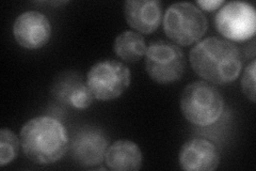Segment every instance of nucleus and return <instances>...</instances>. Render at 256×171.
<instances>
[{
    "mask_svg": "<svg viewBox=\"0 0 256 171\" xmlns=\"http://www.w3.org/2000/svg\"><path fill=\"white\" fill-rule=\"evenodd\" d=\"M255 70H256V62L255 60H252L244 69V72L242 77V92L252 103H255L256 101Z\"/></svg>",
    "mask_w": 256,
    "mask_h": 171,
    "instance_id": "obj_16",
    "label": "nucleus"
},
{
    "mask_svg": "<svg viewBox=\"0 0 256 171\" xmlns=\"http://www.w3.org/2000/svg\"><path fill=\"white\" fill-rule=\"evenodd\" d=\"M180 103L182 116L189 123L200 127L218 122L226 105L221 92L205 80L189 84L182 90Z\"/></svg>",
    "mask_w": 256,
    "mask_h": 171,
    "instance_id": "obj_3",
    "label": "nucleus"
},
{
    "mask_svg": "<svg viewBox=\"0 0 256 171\" xmlns=\"http://www.w3.org/2000/svg\"><path fill=\"white\" fill-rule=\"evenodd\" d=\"M13 36L16 43L25 50H40L47 45L52 38L50 22L41 12L26 11L16 18Z\"/></svg>",
    "mask_w": 256,
    "mask_h": 171,
    "instance_id": "obj_9",
    "label": "nucleus"
},
{
    "mask_svg": "<svg viewBox=\"0 0 256 171\" xmlns=\"http://www.w3.org/2000/svg\"><path fill=\"white\" fill-rule=\"evenodd\" d=\"M162 24L166 36L178 46H190L198 42L208 28L203 11L190 3L170 6L164 12Z\"/></svg>",
    "mask_w": 256,
    "mask_h": 171,
    "instance_id": "obj_4",
    "label": "nucleus"
},
{
    "mask_svg": "<svg viewBox=\"0 0 256 171\" xmlns=\"http://www.w3.org/2000/svg\"><path fill=\"white\" fill-rule=\"evenodd\" d=\"M108 139L102 129L86 126L74 134L70 140V155L76 164L84 168L96 167L105 161Z\"/></svg>",
    "mask_w": 256,
    "mask_h": 171,
    "instance_id": "obj_8",
    "label": "nucleus"
},
{
    "mask_svg": "<svg viewBox=\"0 0 256 171\" xmlns=\"http://www.w3.org/2000/svg\"><path fill=\"white\" fill-rule=\"evenodd\" d=\"M214 26L219 34L230 42H244L254 38L256 13L248 3L230 2L216 14Z\"/></svg>",
    "mask_w": 256,
    "mask_h": 171,
    "instance_id": "obj_7",
    "label": "nucleus"
},
{
    "mask_svg": "<svg viewBox=\"0 0 256 171\" xmlns=\"http://www.w3.org/2000/svg\"><path fill=\"white\" fill-rule=\"evenodd\" d=\"M126 23L136 32L150 35L162 23V4L158 0H127L124 4Z\"/></svg>",
    "mask_w": 256,
    "mask_h": 171,
    "instance_id": "obj_12",
    "label": "nucleus"
},
{
    "mask_svg": "<svg viewBox=\"0 0 256 171\" xmlns=\"http://www.w3.org/2000/svg\"><path fill=\"white\" fill-rule=\"evenodd\" d=\"M20 139L11 129L2 128L0 131V167H4L12 162L18 155Z\"/></svg>",
    "mask_w": 256,
    "mask_h": 171,
    "instance_id": "obj_15",
    "label": "nucleus"
},
{
    "mask_svg": "<svg viewBox=\"0 0 256 171\" xmlns=\"http://www.w3.org/2000/svg\"><path fill=\"white\" fill-rule=\"evenodd\" d=\"M86 83L94 99L100 102L116 100L132 83V73L123 62L102 60L91 67Z\"/></svg>",
    "mask_w": 256,
    "mask_h": 171,
    "instance_id": "obj_5",
    "label": "nucleus"
},
{
    "mask_svg": "<svg viewBox=\"0 0 256 171\" xmlns=\"http://www.w3.org/2000/svg\"><path fill=\"white\" fill-rule=\"evenodd\" d=\"M224 4H226L224 0H198V2H196L200 9L207 12H212L220 9V7H222Z\"/></svg>",
    "mask_w": 256,
    "mask_h": 171,
    "instance_id": "obj_17",
    "label": "nucleus"
},
{
    "mask_svg": "<svg viewBox=\"0 0 256 171\" xmlns=\"http://www.w3.org/2000/svg\"><path fill=\"white\" fill-rule=\"evenodd\" d=\"M146 70L157 84H174L182 79L186 71L185 54L178 45L164 40L156 41L148 46Z\"/></svg>",
    "mask_w": 256,
    "mask_h": 171,
    "instance_id": "obj_6",
    "label": "nucleus"
},
{
    "mask_svg": "<svg viewBox=\"0 0 256 171\" xmlns=\"http://www.w3.org/2000/svg\"><path fill=\"white\" fill-rule=\"evenodd\" d=\"M142 162L140 146L132 140H116L106 151L105 164L110 170L137 171L141 169Z\"/></svg>",
    "mask_w": 256,
    "mask_h": 171,
    "instance_id": "obj_13",
    "label": "nucleus"
},
{
    "mask_svg": "<svg viewBox=\"0 0 256 171\" xmlns=\"http://www.w3.org/2000/svg\"><path fill=\"white\" fill-rule=\"evenodd\" d=\"M20 139L24 154L36 165L54 164L70 148L66 126L50 116H38L26 122Z\"/></svg>",
    "mask_w": 256,
    "mask_h": 171,
    "instance_id": "obj_2",
    "label": "nucleus"
},
{
    "mask_svg": "<svg viewBox=\"0 0 256 171\" xmlns=\"http://www.w3.org/2000/svg\"><path fill=\"white\" fill-rule=\"evenodd\" d=\"M189 61L196 74L212 85L233 83L242 70V57L238 46L218 37L198 41L190 51Z\"/></svg>",
    "mask_w": 256,
    "mask_h": 171,
    "instance_id": "obj_1",
    "label": "nucleus"
},
{
    "mask_svg": "<svg viewBox=\"0 0 256 171\" xmlns=\"http://www.w3.org/2000/svg\"><path fill=\"white\" fill-rule=\"evenodd\" d=\"M52 94L61 104L75 109H86L95 100L84 78L76 72H63L56 77Z\"/></svg>",
    "mask_w": 256,
    "mask_h": 171,
    "instance_id": "obj_11",
    "label": "nucleus"
},
{
    "mask_svg": "<svg viewBox=\"0 0 256 171\" xmlns=\"http://www.w3.org/2000/svg\"><path fill=\"white\" fill-rule=\"evenodd\" d=\"M220 152L217 146L205 138H192L182 145L178 162L186 171H214L219 167Z\"/></svg>",
    "mask_w": 256,
    "mask_h": 171,
    "instance_id": "obj_10",
    "label": "nucleus"
},
{
    "mask_svg": "<svg viewBox=\"0 0 256 171\" xmlns=\"http://www.w3.org/2000/svg\"><path fill=\"white\" fill-rule=\"evenodd\" d=\"M114 51L120 59L128 63H134L146 56L148 45L146 40L138 32L126 30L116 38Z\"/></svg>",
    "mask_w": 256,
    "mask_h": 171,
    "instance_id": "obj_14",
    "label": "nucleus"
}]
</instances>
